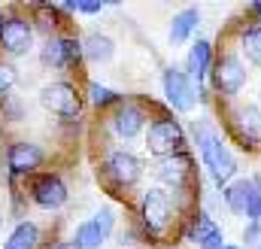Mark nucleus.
<instances>
[{
	"label": "nucleus",
	"mask_w": 261,
	"mask_h": 249,
	"mask_svg": "<svg viewBox=\"0 0 261 249\" xmlns=\"http://www.w3.org/2000/svg\"><path fill=\"white\" fill-rule=\"evenodd\" d=\"M246 219H249V222H261V191H255V197L249 201V210H246Z\"/></svg>",
	"instance_id": "25"
},
{
	"label": "nucleus",
	"mask_w": 261,
	"mask_h": 249,
	"mask_svg": "<svg viewBox=\"0 0 261 249\" xmlns=\"http://www.w3.org/2000/svg\"><path fill=\"white\" fill-rule=\"evenodd\" d=\"M225 128L231 134V140L246 149V152H258L261 149V110L252 104H240L234 110L225 113Z\"/></svg>",
	"instance_id": "2"
},
{
	"label": "nucleus",
	"mask_w": 261,
	"mask_h": 249,
	"mask_svg": "<svg viewBox=\"0 0 261 249\" xmlns=\"http://www.w3.org/2000/svg\"><path fill=\"white\" fill-rule=\"evenodd\" d=\"M240 52L249 64L261 67V21H252L240 31Z\"/></svg>",
	"instance_id": "20"
},
{
	"label": "nucleus",
	"mask_w": 261,
	"mask_h": 249,
	"mask_svg": "<svg viewBox=\"0 0 261 249\" xmlns=\"http://www.w3.org/2000/svg\"><path fill=\"white\" fill-rule=\"evenodd\" d=\"M189 237L197 243V249H225V234H222V228H219L206 213H197L195 216Z\"/></svg>",
	"instance_id": "16"
},
{
	"label": "nucleus",
	"mask_w": 261,
	"mask_h": 249,
	"mask_svg": "<svg viewBox=\"0 0 261 249\" xmlns=\"http://www.w3.org/2000/svg\"><path fill=\"white\" fill-rule=\"evenodd\" d=\"M255 183L252 180H234L231 186L222 188V197H225V207L234 213V216H246L249 210V201L255 197Z\"/></svg>",
	"instance_id": "17"
},
{
	"label": "nucleus",
	"mask_w": 261,
	"mask_h": 249,
	"mask_svg": "<svg viewBox=\"0 0 261 249\" xmlns=\"http://www.w3.org/2000/svg\"><path fill=\"white\" fill-rule=\"evenodd\" d=\"M161 85H164V97H167V104L176 110V113H192L195 110V104L200 101L197 97V88L195 82H192V76L186 73V67H167L164 73H161Z\"/></svg>",
	"instance_id": "6"
},
{
	"label": "nucleus",
	"mask_w": 261,
	"mask_h": 249,
	"mask_svg": "<svg viewBox=\"0 0 261 249\" xmlns=\"http://www.w3.org/2000/svg\"><path fill=\"white\" fill-rule=\"evenodd\" d=\"M249 12H252V15H258V21H261V0H258V3H252V6H249Z\"/></svg>",
	"instance_id": "28"
},
{
	"label": "nucleus",
	"mask_w": 261,
	"mask_h": 249,
	"mask_svg": "<svg viewBox=\"0 0 261 249\" xmlns=\"http://www.w3.org/2000/svg\"><path fill=\"white\" fill-rule=\"evenodd\" d=\"M213 43L210 40H197L195 46L189 49V58H186V73L192 76V82L203 85L210 79V70H213Z\"/></svg>",
	"instance_id": "13"
},
{
	"label": "nucleus",
	"mask_w": 261,
	"mask_h": 249,
	"mask_svg": "<svg viewBox=\"0 0 261 249\" xmlns=\"http://www.w3.org/2000/svg\"><path fill=\"white\" fill-rule=\"evenodd\" d=\"M140 173H143V167H140L137 155H130L128 149H116L103 161V177L119 188H130L140 180Z\"/></svg>",
	"instance_id": "9"
},
{
	"label": "nucleus",
	"mask_w": 261,
	"mask_h": 249,
	"mask_svg": "<svg viewBox=\"0 0 261 249\" xmlns=\"http://www.w3.org/2000/svg\"><path fill=\"white\" fill-rule=\"evenodd\" d=\"M197 24H200V9L197 6H186L182 12H176L173 21H170V43H186L197 31Z\"/></svg>",
	"instance_id": "18"
},
{
	"label": "nucleus",
	"mask_w": 261,
	"mask_h": 249,
	"mask_svg": "<svg viewBox=\"0 0 261 249\" xmlns=\"http://www.w3.org/2000/svg\"><path fill=\"white\" fill-rule=\"evenodd\" d=\"M146 124V113L137 107V104H119L116 107V116H113V131L116 137L122 140H134Z\"/></svg>",
	"instance_id": "14"
},
{
	"label": "nucleus",
	"mask_w": 261,
	"mask_h": 249,
	"mask_svg": "<svg viewBox=\"0 0 261 249\" xmlns=\"http://www.w3.org/2000/svg\"><path fill=\"white\" fill-rule=\"evenodd\" d=\"M210 85L219 97H237L246 85V64L237 52H222L216 61H213V70H210Z\"/></svg>",
	"instance_id": "3"
},
{
	"label": "nucleus",
	"mask_w": 261,
	"mask_h": 249,
	"mask_svg": "<svg viewBox=\"0 0 261 249\" xmlns=\"http://www.w3.org/2000/svg\"><path fill=\"white\" fill-rule=\"evenodd\" d=\"M140 219H143L146 234L152 237L167 234V228L173 225V197L164 188H146L140 201Z\"/></svg>",
	"instance_id": "4"
},
{
	"label": "nucleus",
	"mask_w": 261,
	"mask_h": 249,
	"mask_svg": "<svg viewBox=\"0 0 261 249\" xmlns=\"http://www.w3.org/2000/svg\"><path fill=\"white\" fill-rule=\"evenodd\" d=\"M82 55V43L79 40H67V37H55L43 46V64L49 67H67L76 64Z\"/></svg>",
	"instance_id": "12"
},
{
	"label": "nucleus",
	"mask_w": 261,
	"mask_h": 249,
	"mask_svg": "<svg viewBox=\"0 0 261 249\" xmlns=\"http://www.w3.org/2000/svg\"><path fill=\"white\" fill-rule=\"evenodd\" d=\"M0 46L6 52H12V55L28 52V46H31V24L24 18H18V15L3 18L0 21Z\"/></svg>",
	"instance_id": "11"
},
{
	"label": "nucleus",
	"mask_w": 261,
	"mask_h": 249,
	"mask_svg": "<svg viewBox=\"0 0 261 249\" xmlns=\"http://www.w3.org/2000/svg\"><path fill=\"white\" fill-rule=\"evenodd\" d=\"M195 146H197V152H200L203 167L210 170L213 183H216L219 188L231 186V183L237 180L240 164H237V158H234L231 146L222 140V134H216L206 122H197L195 124Z\"/></svg>",
	"instance_id": "1"
},
{
	"label": "nucleus",
	"mask_w": 261,
	"mask_h": 249,
	"mask_svg": "<svg viewBox=\"0 0 261 249\" xmlns=\"http://www.w3.org/2000/svg\"><path fill=\"white\" fill-rule=\"evenodd\" d=\"M252 183H255V188L261 191V173H258V177H252Z\"/></svg>",
	"instance_id": "29"
},
{
	"label": "nucleus",
	"mask_w": 261,
	"mask_h": 249,
	"mask_svg": "<svg viewBox=\"0 0 261 249\" xmlns=\"http://www.w3.org/2000/svg\"><path fill=\"white\" fill-rule=\"evenodd\" d=\"M225 249H240V246H234V243H225Z\"/></svg>",
	"instance_id": "30"
},
{
	"label": "nucleus",
	"mask_w": 261,
	"mask_h": 249,
	"mask_svg": "<svg viewBox=\"0 0 261 249\" xmlns=\"http://www.w3.org/2000/svg\"><path fill=\"white\" fill-rule=\"evenodd\" d=\"M94 222L100 225L103 234H110V231H113V210H100V213L94 216Z\"/></svg>",
	"instance_id": "26"
},
{
	"label": "nucleus",
	"mask_w": 261,
	"mask_h": 249,
	"mask_svg": "<svg viewBox=\"0 0 261 249\" xmlns=\"http://www.w3.org/2000/svg\"><path fill=\"white\" fill-rule=\"evenodd\" d=\"M37 240H40V228H37L34 222H21V225H15V231L9 234L6 249H34Z\"/></svg>",
	"instance_id": "22"
},
{
	"label": "nucleus",
	"mask_w": 261,
	"mask_h": 249,
	"mask_svg": "<svg viewBox=\"0 0 261 249\" xmlns=\"http://www.w3.org/2000/svg\"><path fill=\"white\" fill-rule=\"evenodd\" d=\"M82 55L94 64H107L116 55V43H113L107 34H88V37L82 40Z\"/></svg>",
	"instance_id": "19"
},
{
	"label": "nucleus",
	"mask_w": 261,
	"mask_h": 249,
	"mask_svg": "<svg viewBox=\"0 0 261 249\" xmlns=\"http://www.w3.org/2000/svg\"><path fill=\"white\" fill-rule=\"evenodd\" d=\"M146 146H149V152L155 158H167V155L186 152V131L173 116H161V119H155L149 124Z\"/></svg>",
	"instance_id": "5"
},
{
	"label": "nucleus",
	"mask_w": 261,
	"mask_h": 249,
	"mask_svg": "<svg viewBox=\"0 0 261 249\" xmlns=\"http://www.w3.org/2000/svg\"><path fill=\"white\" fill-rule=\"evenodd\" d=\"M88 94H91V104H94V107H107V104H116V101H119L116 91H110V88H103V85H97V82L88 88Z\"/></svg>",
	"instance_id": "23"
},
{
	"label": "nucleus",
	"mask_w": 261,
	"mask_h": 249,
	"mask_svg": "<svg viewBox=\"0 0 261 249\" xmlns=\"http://www.w3.org/2000/svg\"><path fill=\"white\" fill-rule=\"evenodd\" d=\"M155 177L170 188H182L195 180V158L189 152H176V155H167V158H158L155 161Z\"/></svg>",
	"instance_id": "8"
},
{
	"label": "nucleus",
	"mask_w": 261,
	"mask_h": 249,
	"mask_svg": "<svg viewBox=\"0 0 261 249\" xmlns=\"http://www.w3.org/2000/svg\"><path fill=\"white\" fill-rule=\"evenodd\" d=\"M6 164L12 173H31L43 164V149L34 143H12L6 152Z\"/></svg>",
	"instance_id": "15"
},
{
	"label": "nucleus",
	"mask_w": 261,
	"mask_h": 249,
	"mask_svg": "<svg viewBox=\"0 0 261 249\" xmlns=\"http://www.w3.org/2000/svg\"><path fill=\"white\" fill-rule=\"evenodd\" d=\"M55 249H73V246H55Z\"/></svg>",
	"instance_id": "31"
},
{
	"label": "nucleus",
	"mask_w": 261,
	"mask_h": 249,
	"mask_svg": "<svg viewBox=\"0 0 261 249\" xmlns=\"http://www.w3.org/2000/svg\"><path fill=\"white\" fill-rule=\"evenodd\" d=\"M243 243L246 249H261V222H249L243 228Z\"/></svg>",
	"instance_id": "24"
},
{
	"label": "nucleus",
	"mask_w": 261,
	"mask_h": 249,
	"mask_svg": "<svg viewBox=\"0 0 261 249\" xmlns=\"http://www.w3.org/2000/svg\"><path fill=\"white\" fill-rule=\"evenodd\" d=\"M31 197H34V204L43 207V210H58L61 204H67V186L61 183V177L46 173V177L34 180V186H31Z\"/></svg>",
	"instance_id": "10"
},
{
	"label": "nucleus",
	"mask_w": 261,
	"mask_h": 249,
	"mask_svg": "<svg viewBox=\"0 0 261 249\" xmlns=\"http://www.w3.org/2000/svg\"><path fill=\"white\" fill-rule=\"evenodd\" d=\"M103 240H107V234L100 231V225H97L94 219H88V222H82V225L76 228V234H73V249H100Z\"/></svg>",
	"instance_id": "21"
},
{
	"label": "nucleus",
	"mask_w": 261,
	"mask_h": 249,
	"mask_svg": "<svg viewBox=\"0 0 261 249\" xmlns=\"http://www.w3.org/2000/svg\"><path fill=\"white\" fill-rule=\"evenodd\" d=\"M15 82V73H12V67H6V64H0V94L9 88Z\"/></svg>",
	"instance_id": "27"
},
{
	"label": "nucleus",
	"mask_w": 261,
	"mask_h": 249,
	"mask_svg": "<svg viewBox=\"0 0 261 249\" xmlns=\"http://www.w3.org/2000/svg\"><path fill=\"white\" fill-rule=\"evenodd\" d=\"M40 104H43L52 116H61V119H73V116H79V110H82L79 91H76L70 82H49V85L40 91Z\"/></svg>",
	"instance_id": "7"
}]
</instances>
